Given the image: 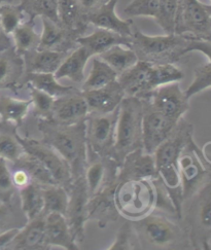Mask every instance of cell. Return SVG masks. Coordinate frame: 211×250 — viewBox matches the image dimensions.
I'll list each match as a JSON object with an SVG mask.
<instances>
[{
	"label": "cell",
	"instance_id": "obj_48",
	"mask_svg": "<svg viewBox=\"0 0 211 250\" xmlns=\"http://www.w3.org/2000/svg\"><path fill=\"white\" fill-rule=\"evenodd\" d=\"M15 189L7 161L0 158V202H11L15 195Z\"/></svg>",
	"mask_w": 211,
	"mask_h": 250
},
{
	"label": "cell",
	"instance_id": "obj_50",
	"mask_svg": "<svg viewBox=\"0 0 211 250\" xmlns=\"http://www.w3.org/2000/svg\"><path fill=\"white\" fill-rule=\"evenodd\" d=\"M9 169H11V172H12V178H13V182H14V186L16 188L21 189V188H25L26 186L29 185L30 182H32L30 176L28 175V173L25 170H23L22 168L9 166Z\"/></svg>",
	"mask_w": 211,
	"mask_h": 250
},
{
	"label": "cell",
	"instance_id": "obj_8",
	"mask_svg": "<svg viewBox=\"0 0 211 250\" xmlns=\"http://www.w3.org/2000/svg\"><path fill=\"white\" fill-rule=\"evenodd\" d=\"M118 117L119 107L108 113L89 112L85 119V138L90 152L100 157H111Z\"/></svg>",
	"mask_w": 211,
	"mask_h": 250
},
{
	"label": "cell",
	"instance_id": "obj_34",
	"mask_svg": "<svg viewBox=\"0 0 211 250\" xmlns=\"http://www.w3.org/2000/svg\"><path fill=\"white\" fill-rule=\"evenodd\" d=\"M102 61L118 73V75L138 62V57L131 47L123 44L113 45L107 51L98 55Z\"/></svg>",
	"mask_w": 211,
	"mask_h": 250
},
{
	"label": "cell",
	"instance_id": "obj_17",
	"mask_svg": "<svg viewBox=\"0 0 211 250\" xmlns=\"http://www.w3.org/2000/svg\"><path fill=\"white\" fill-rule=\"evenodd\" d=\"M89 112L87 101L81 90H76L55 99L51 120L61 125H73L84 121Z\"/></svg>",
	"mask_w": 211,
	"mask_h": 250
},
{
	"label": "cell",
	"instance_id": "obj_29",
	"mask_svg": "<svg viewBox=\"0 0 211 250\" xmlns=\"http://www.w3.org/2000/svg\"><path fill=\"white\" fill-rule=\"evenodd\" d=\"M58 15L60 24L76 35L83 36L88 31L90 24L76 0H58Z\"/></svg>",
	"mask_w": 211,
	"mask_h": 250
},
{
	"label": "cell",
	"instance_id": "obj_2",
	"mask_svg": "<svg viewBox=\"0 0 211 250\" xmlns=\"http://www.w3.org/2000/svg\"><path fill=\"white\" fill-rule=\"evenodd\" d=\"M131 222L140 248L187 249L191 246L186 229L166 216L150 212Z\"/></svg>",
	"mask_w": 211,
	"mask_h": 250
},
{
	"label": "cell",
	"instance_id": "obj_42",
	"mask_svg": "<svg viewBox=\"0 0 211 250\" xmlns=\"http://www.w3.org/2000/svg\"><path fill=\"white\" fill-rule=\"evenodd\" d=\"M30 93L34 113L38 119H51L55 98L47 93L38 90L30 84H26Z\"/></svg>",
	"mask_w": 211,
	"mask_h": 250
},
{
	"label": "cell",
	"instance_id": "obj_21",
	"mask_svg": "<svg viewBox=\"0 0 211 250\" xmlns=\"http://www.w3.org/2000/svg\"><path fill=\"white\" fill-rule=\"evenodd\" d=\"M6 249L44 250L50 249L45 243V215L29 220L19 230Z\"/></svg>",
	"mask_w": 211,
	"mask_h": 250
},
{
	"label": "cell",
	"instance_id": "obj_11",
	"mask_svg": "<svg viewBox=\"0 0 211 250\" xmlns=\"http://www.w3.org/2000/svg\"><path fill=\"white\" fill-rule=\"evenodd\" d=\"M141 100L143 102L142 148L153 155L160 144L169 137L178 122H174L153 108L148 100Z\"/></svg>",
	"mask_w": 211,
	"mask_h": 250
},
{
	"label": "cell",
	"instance_id": "obj_31",
	"mask_svg": "<svg viewBox=\"0 0 211 250\" xmlns=\"http://www.w3.org/2000/svg\"><path fill=\"white\" fill-rule=\"evenodd\" d=\"M31 105V99L23 100L2 96L0 97V122L2 124H13L16 128L22 126Z\"/></svg>",
	"mask_w": 211,
	"mask_h": 250
},
{
	"label": "cell",
	"instance_id": "obj_1",
	"mask_svg": "<svg viewBox=\"0 0 211 250\" xmlns=\"http://www.w3.org/2000/svg\"><path fill=\"white\" fill-rule=\"evenodd\" d=\"M42 141L52 146L68 164L72 178L84 176L88 164L85 120L73 125H61L51 119H38Z\"/></svg>",
	"mask_w": 211,
	"mask_h": 250
},
{
	"label": "cell",
	"instance_id": "obj_7",
	"mask_svg": "<svg viewBox=\"0 0 211 250\" xmlns=\"http://www.w3.org/2000/svg\"><path fill=\"white\" fill-rule=\"evenodd\" d=\"M177 165L185 202L211 180V163L191 139L181 151Z\"/></svg>",
	"mask_w": 211,
	"mask_h": 250
},
{
	"label": "cell",
	"instance_id": "obj_36",
	"mask_svg": "<svg viewBox=\"0 0 211 250\" xmlns=\"http://www.w3.org/2000/svg\"><path fill=\"white\" fill-rule=\"evenodd\" d=\"M19 5L23 9L26 17H28V21L35 22V19L41 17L60 23L58 0H20Z\"/></svg>",
	"mask_w": 211,
	"mask_h": 250
},
{
	"label": "cell",
	"instance_id": "obj_25",
	"mask_svg": "<svg viewBox=\"0 0 211 250\" xmlns=\"http://www.w3.org/2000/svg\"><path fill=\"white\" fill-rule=\"evenodd\" d=\"M25 73L24 60L15 47L0 52V90L16 91L21 88Z\"/></svg>",
	"mask_w": 211,
	"mask_h": 250
},
{
	"label": "cell",
	"instance_id": "obj_49",
	"mask_svg": "<svg viewBox=\"0 0 211 250\" xmlns=\"http://www.w3.org/2000/svg\"><path fill=\"white\" fill-rule=\"evenodd\" d=\"M190 52H200L204 54L208 58L209 63H211V40H200V38L190 36L185 55Z\"/></svg>",
	"mask_w": 211,
	"mask_h": 250
},
{
	"label": "cell",
	"instance_id": "obj_12",
	"mask_svg": "<svg viewBox=\"0 0 211 250\" xmlns=\"http://www.w3.org/2000/svg\"><path fill=\"white\" fill-rule=\"evenodd\" d=\"M69 201L65 213L75 241H84V224L88 220V203L90 194L84 176L73 179L68 189Z\"/></svg>",
	"mask_w": 211,
	"mask_h": 250
},
{
	"label": "cell",
	"instance_id": "obj_33",
	"mask_svg": "<svg viewBox=\"0 0 211 250\" xmlns=\"http://www.w3.org/2000/svg\"><path fill=\"white\" fill-rule=\"evenodd\" d=\"M118 73L109 65L102 61L99 57L94 56L92 60V69L87 80L81 85V92L98 90L110 83L117 81Z\"/></svg>",
	"mask_w": 211,
	"mask_h": 250
},
{
	"label": "cell",
	"instance_id": "obj_46",
	"mask_svg": "<svg viewBox=\"0 0 211 250\" xmlns=\"http://www.w3.org/2000/svg\"><path fill=\"white\" fill-rule=\"evenodd\" d=\"M160 0H132L126 6L124 14L129 18L150 17L155 19L158 14Z\"/></svg>",
	"mask_w": 211,
	"mask_h": 250
},
{
	"label": "cell",
	"instance_id": "obj_57",
	"mask_svg": "<svg viewBox=\"0 0 211 250\" xmlns=\"http://www.w3.org/2000/svg\"><path fill=\"white\" fill-rule=\"evenodd\" d=\"M1 126H2V123H1V122H0V128H1Z\"/></svg>",
	"mask_w": 211,
	"mask_h": 250
},
{
	"label": "cell",
	"instance_id": "obj_53",
	"mask_svg": "<svg viewBox=\"0 0 211 250\" xmlns=\"http://www.w3.org/2000/svg\"><path fill=\"white\" fill-rule=\"evenodd\" d=\"M13 46H14L13 38L11 37V35H8L4 32L1 24H0V52L5 51L9 49V47H13Z\"/></svg>",
	"mask_w": 211,
	"mask_h": 250
},
{
	"label": "cell",
	"instance_id": "obj_43",
	"mask_svg": "<svg viewBox=\"0 0 211 250\" xmlns=\"http://www.w3.org/2000/svg\"><path fill=\"white\" fill-rule=\"evenodd\" d=\"M16 128L12 133L2 131L0 133V158L9 163L16 162L22 156L24 149L15 135Z\"/></svg>",
	"mask_w": 211,
	"mask_h": 250
},
{
	"label": "cell",
	"instance_id": "obj_24",
	"mask_svg": "<svg viewBox=\"0 0 211 250\" xmlns=\"http://www.w3.org/2000/svg\"><path fill=\"white\" fill-rule=\"evenodd\" d=\"M45 243L49 248L56 246L67 250L80 249L65 215L56 212L45 215Z\"/></svg>",
	"mask_w": 211,
	"mask_h": 250
},
{
	"label": "cell",
	"instance_id": "obj_23",
	"mask_svg": "<svg viewBox=\"0 0 211 250\" xmlns=\"http://www.w3.org/2000/svg\"><path fill=\"white\" fill-rule=\"evenodd\" d=\"M82 94L87 101L89 111L98 113H108L116 110L126 96L118 81L101 89L82 92Z\"/></svg>",
	"mask_w": 211,
	"mask_h": 250
},
{
	"label": "cell",
	"instance_id": "obj_13",
	"mask_svg": "<svg viewBox=\"0 0 211 250\" xmlns=\"http://www.w3.org/2000/svg\"><path fill=\"white\" fill-rule=\"evenodd\" d=\"M142 99L148 100L153 108L174 122H179L190 109V99L181 91L179 82L161 85Z\"/></svg>",
	"mask_w": 211,
	"mask_h": 250
},
{
	"label": "cell",
	"instance_id": "obj_32",
	"mask_svg": "<svg viewBox=\"0 0 211 250\" xmlns=\"http://www.w3.org/2000/svg\"><path fill=\"white\" fill-rule=\"evenodd\" d=\"M21 201V209L27 219V222L32 220L43 214V196L42 187L30 182L25 188L19 189Z\"/></svg>",
	"mask_w": 211,
	"mask_h": 250
},
{
	"label": "cell",
	"instance_id": "obj_15",
	"mask_svg": "<svg viewBox=\"0 0 211 250\" xmlns=\"http://www.w3.org/2000/svg\"><path fill=\"white\" fill-rule=\"evenodd\" d=\"M88 164L84 170V180L90 197L100 191L111 181L118 180L120 165L111 157H100L88 150Z\"/></svg>",
	"mask_w": 211,
	"mask_h": 250
},
{
	"label": "cell",
	"instance_id": "obj_22",
	"mask_svg": "<svg viewBox=\"0 0 211 250\" xmlns=\"http://www.w3.org/2000/svg\"><path fill=\"white\" fill-rule=\"evenodd\" d=\"M117 3L118 0H110L106 4L88 14L85 18L90 25L131 37L134 26L133 22L131 19L123 20L116 14Z\"/></svg>",
	"mask_w": 211,
	"mask_h": 250
},
{
	"label": "cell",
	"instance_id": "obj_26",
	"mask_svg": "<svg viewBox=\"0 0 211 250\" xmlns=\"http://www.w3.org/2000/svg\"><path fill=\"white\" fill-rule=\"evenodd\" d=\"M76 42L84 49H87L92 57H94L107 51L113 45L123 44L131 47L132 37L123 36L106 29L97 28L90 35L80 36Z\"/></svg>",
	"mask_w": 211,
	"mask_h": 250
},
{
	"label": "cell",
	"instance_id": "obj_3",
	"mask_svg": "<svg viewBox=\"0 0 211 250\" xmlns=\"http://www.w3.org/2000/svg\"><path fill=\"white\" fill-rule=\"evenodd\" d=\"M142 100L125 96L119 106L116 141L111 153V158L120 166L128 153L142 148Z\"/></svg>",
	"mask_w": 211,
	"mask_h": 250
},
{
	"label": "cell",
	"instance_id": "obj_45",
	"mask_svg": "<svg viewBox=\"0 0 211 250\" xmlns=\"http://www.w3.org/2000/svg\"><path fill=\"white\" fill-rule=\"evenodd\" d=\"M139 247L138 240L131 223H125L119 229L116 240L108 248L109 250H132Z\"/></svg>",
	"mask_w": 211,
	"mask_h": 250
},
{
	"label": "cell",
	"instance_id": "obj_47",
	"mask_svg": "<svg viewBox=\"0 0 211 250\" xmlns=\"http://www.w3.org/2000/svg\"><path fill=\"white\" fill-rule=\"evenodd\" d=\"M25 224L21 223V218L16 212L11 202H0V234L14 228H22Z\"/></svg>",
	"mask_w": 211,
	"mask_h": 250
},
{
	"label": "cell",
	"instance_id": "obj_18",
	"mask_svg": "<svg viewBox=\"0 0 211 250\" xmlns=\"http://www.w3.org/2000/svg\"><path fill=\"white\" fill-rule=\"evenodd\" d=\"M42 33L37 50L70 53L79 46L76 40L80 37L72 31L47 18H42Z\"/></svg>",
	"mask_w": 211,
	"mask_h": 250
},
{
	"label": "cell",
	"instance_id": "obj_19",
	"mask_svg": "<svg viewBox=\"0 0 211 250\" xmlns=\"http://www.w3.org/2000/svg\"><path fill=\"white\" fill-rule=\"evenodd\" d=\"M158 176L153 155L138 148L126 156L119 168L118 181L128 179H152Z\"/></svg>",
	"mask_w": 211,
	"mask_h": 250
},
{
	"label": "cell",
	"instance_id": "obj_59",
	"mask_svg": "<svg viewBox=\"0 0 211 250\" xmlns=\"http://www.w3.org/2000/svg\"><path fill=\"white\" fill-rule=\"evenodd\" d=\"M210 25H211V16H210Z\"/></svg>",
	"mask_w": 211,
	"mask_h": 250
},
{
	"label": "cell",
	"instance_id": "obj_54",
	"mask_svg": "<svg viewBox=\"0 0 211 250\" xmlns=\"http://www.w3.org/2000/svg\"><path fill=\"white\" fill-rule=\"evenodd\" d=\"M15 0H0V4L1 3H13Z\"/></svg>",
	"mask_w": 211,
	"mask_h": 250
},
{
	"label": "cell",
	"instance_id": "obj_39",
	"mask_svg": "<svg viewBox=\"0 0 211 250\" xmlns=\"http://www.w3.org/2000/svg\"><path fill=\"white\" fill-rule=\"evenodd\" d=\"M184 79V72L174 64H152L151 83L153 90L171 83L180 82Z\"/></svg>",
	"mask_w": 211,
	"mask_h": 250
},
{
	"label": "cell",
	"instance_id": "obj_38",
	"mask_svg": "<svg viewBox=\"0 0 211 250\" xmlns=\"http://www.w3.org/2000/svg\"><path fill=\"white\" fill-rule=\"evenodd\" d=\"M42 196L44 202L43 215L54 212L65 215L68 206L69 194L64 187L59 185L42 187Z\"/></svg>",
	"mask_w": 211,
	"mask_h": 250
},
{
	"label": "cell",
	"instance_id": "obj_35",
	"mask_svg": "<svg viewBox=\"0 0 211 250\" xmlns=\"http://www.w3.org/2000/svg\"><path fill=\"white\" fill-rule=\"evenodd\" d=\"M9 166L22 168L28 173V175L30 176L32 182H35V184L42 187L57 185L49 170H47L36 158L25 151L16 162L11 163Z\"/></svg>",
	"mask_w": 211,
	"mask_h": 250
},
{
	"label": "cell",
	"instance_id": "obj_37",
	"mask_svg": "<svg viewBox=\"0 0 211 250\" xmlns=\"http://www.w3.org/2000/svg\"><path fill=\"white\" fill-rule=\"evenodd\" d=\"M13 42L16 52L23 56L25 53L38 49L41 34L34 29V22L25 21L13 32Z\"/></svg>",
	"mask_w": 211,
	"mask_h": 250
},
{
	"label": "cell",
	"instance_id": "obj_55",
	"mask_svg": "<svg viewBox=\"0 0 211 250\" xmlns=\"http://www.w3.org/2000/svg\"><path fill=\"white\" fill-rule=\"evenodd\" d=\"M204 5H205L206 11H207L208 14L211 16V5H210V4H205V3H204Z\"/></svg>",
	"mask_w": 211,
	"mask_h": 250
},
{
	"label": "cell",
	"instance_id": "obj_56",
	"mask_svg": "<svg viewBox=\"0 0 211 250\" xmlns=\"http://www.w3.org/2000/svg\"><path fill=\"white\" fill-rule=\"evenodd\" d=\"M208 249H211V240H210V242L208 244Z\"/></svg>",
	"mask_w": 211,
	"mask_h": 250
},
{
	"label": "cell",
	"instance_id": "obj_41",
	"mask_svg": "<svg viewBox=\"0 0 211 250\" xmlns=\"http://www.w3.org/2000/svg\"><path fill=\"white\" fill-rule=\"evenodd\" d=\"M177 5L178 0H160L159 2V9L155 20L166 34L174 33Z\"/></svg>",
	"mask_w": 211,
	"mask_h": 250
},
{
	"label": "cell",
	"instance_id": "obj_52",
	"mask_svg": "<svg viewBox=\"0 0 211 250\" xmlns=\"http://www.w3.org/2000/svg\"><path fill=\"white\" fill-rule=\"evenodd\" d=\"M21 228H14L11 229H7L5 232L0 234V250L6 249L8 244L13 241V239L16 237L19 230Z\"/></svg>",
	"mask_w": 211,
	"mask_h": 250
},
{
	"label": "cell",
	"instance_id": "obj_30",
	"mask_svg": "<svg viewBox=\"0 0 211 250\" xmlns=\"http://www.w3.org/2000/svg\"><path fill=\"white\" fill-rule=\"evenodd\" d=\"M58 81L59 80L56 79L54 73H24L21 86L24 84H30L34 88L51 95L55 99L78 90L74 86L64 85Z\"/></svg>",
	"mask_w": 211,
	"mask_h": 250
},
{
	"label": "cell",
	"instance_id": "obj_10",
	"mask_svg": "<svg viewBox=\"0 0 211 250\" xmlns=\"http://www.w3.org/2000/svg\"><path fill=\"white\" fill-rule=\"evenodd\" d=\"M174 33L211 40L210 15L199 0H178Z\"/></svg>",
	"mask_w": 211,
	"mask_h": 250
},
{
	"label": "cell",
	"instance_id": "obj_9",
	"mask_svg": "<svg viewBox=\"0 0 211 250\" xmlns=\"http://www.w3.org/2000/svg\"><path fill=\"white\" fill-rule=\"evenodd\" d=\"M15 135L18 141L20 142L24 151L40 161L49 170L56 184L64 187L68 190L73 178L68 164L59 153L42 140H36L30 137H22L16 131Z\"/></svg>",
	"mask_w": 211,
	"mask_h": 250
},
{
	"label": "cell",
	"instance_id": "obj_4",
	"mask_svg": "<svg viewBox=\"0 0 211 250\" xmlns=\"http://www.w3.org/2000/svg\"><path fill=\"white\" fill-rule=\"evenodd\" d=\"M131 49L138 60L151 64H174L182 56L189 44L190 36L166 34L149 36L133 26Z\"/></svg>",
	"mask_w": 211,
	"mask_h": 250
},
{
	"label": "cell",
	"instance_id": "obj_58",
	"mask_svg": "<svg viewBox=\"0 0 211 250\" xmlns=\"http://www.w3.org/2000/svg\"><path fill=\"white\" fill-rule=\"evenodd\" d=\"M209 4L211 5V0H209Z\"/></svg>",
	"mask_w": 211,
	"mask_h": 250
},
{
	"label": "cell",
	"instance_id": "obj_14",
	"mask_svg": "<svg viewBox=\"0 0 211 250\" xmlns=\"http://www.w3.org/2000/svg\"><path fill=\"white\" fill-rule=\"evenodd\" d=\"M193 139V125L182 118L169 137L153 152L157 169L166 165H177L178 158L187 144Z\"/></svg>",
	"mask_w": 211,
	"mask_h": 250
},
{
	"label": "cell",
	"instance_id": "obj_5",
	"mask_svg": "<svg viewBox=\"0 0 211 250\" xmlns=\"http://www.w3.org/2000/svg\"><path fill=\"white\" fill-rule=\"evenodd\" d=\"M113 201L119 214L130 220L142 218L155 209V187L151 179L118 181Z\"/></svg>",
	"mask_w": 211,
	"mask_h": 250
},
{
	"label": "cell",
	"instance_id": "obj_6",
	"mask_svg": "<svg viewBox=\"0 0 211 250\" xmlns=\"http://www.w3.org/2000/svg\"><path fill=\"white\" fill-rule=\"evenodd\" d=\"M186 201L189 206L185 212V229L191 247L208 249L211 240V180Z\"/></svg>",
	"mask_w": 211,
	"mask_h": 250
},
{
	"label": "cell",
	"instance_id": "obj_27",
	"mask_svg": "<svg viewBox=\"0 0 211 250\" xmlns=\"http://www.w3.org/2000/svg\"><path fill=\"white\" fill-rule=\"evenodd\" d=\"M69 53L34 50L25 53V73H55Z\"/></svg>",
	"mask_w": 211,
	"mask_h": 250
},
{
	"label": "cell",
	"instance_id": "obj_40",
	"mask_svg": "<svg viewBox=\"0 0 211 250\" xmlns=\"http://www.w3.org/2000/svg\"><path fill=\"white\" fill-rule=\"evenodd\" d=\"M26 15L20 5H14L13 3L0 4V24L4 32L12 35L16 29L25 22Z\"/></svg>",
	"mask_w": 211,
	"mask_h": 250
},
{
	"label": "cell",
	"instance_id": "obj_20",
	"mask_svg": "<svg viewBox=\"0 0 211 250\" xmlns=\"http://www.w3.org/2000/svg\"><path fill=\"white\" fill-rule=\"evenodd\" d=\"M117 185L118 180L111 181L97 194L90 197L88 203V220H97L100 228L106 227L111 222H116L119 217V212L113 201Z\"/></svg>",
	"mask_w": 211,
	"mask_h": 250
},
{
	"label": "cell",
	"instance_id": "obj_44",
	"mask_svg": "<svg viewBox=\"0 0 211 250\" xmlns=\"http://www.w3.org/2000/svg\"><path fill=\"white\" fill-rule=\"evenodd\" d=\"M211 88V63L198 66L194 70V81L185 91L187 98Z\"/></svg>",
	"mask_w": 211,
	"mask_h": 250
},
{
	"label": "cell",
	"instance_id": "obj_51",
	"mask_svg": "<svg viewBox=\"0 0 211 250\" xmlns=\"http://www.w3.org/2000/svg\"><path fill=\"white\" fill-rule=\"evenodd\" d=\"M109 1L110 0H76V3H78L82 13L87 16Z\"/></svg>",
	"mask_w": 211,
	"mask_h": 250
},
{
	"label": "cell",
	"instance_id": "obj_16",
	"mask_svg": "<svg viewBox=\"0 0 211 250\" xmlns=\"http://www.w3.org/2000/svg\"><path fill=\"white\" fill-rule=\"evenodd\" d=\"M151 67V63L138 60L135 65L118 75L117 81L125 95L142 99L153 91Z\"/></svg>",
	"mask_w": 211,
	"mask_h": 250
},
{
	"label": "cell",
	"instance_id": "obj_28",
	"mask_svg": "<svg viewBox=\"0 0 211 250\" xmlns=\"http://www.w3.org/2000/svg\"><path fill=\"white\" fill-rule=\"evenodd\" d=\"M92 55L87 49L80 45L66 56L60 67L54 73L57 80L69 79L74 83H83L84 81V68Z\"/></svg>",
	"mask_w": 211,
	"mask_h": 250
}]
</instances>
